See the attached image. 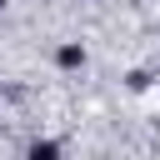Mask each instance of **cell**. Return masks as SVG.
Returning a JSON list of instances; mask_svg holds the SVG:
<instances>
[{"mask_svg": "<svg viewBox=\"0 0 160 160\" xmlns=\"http://www.w3.org/2000/svg\"><path fill=\"white\" fill-rule=\"evenodd\" d=\"M30 160H55V145H35V150H30Z\"/></svg>", "mask_w": 160, "mask_h": 160, "instance_id": "1", "label": "cell"}]
</instances>
